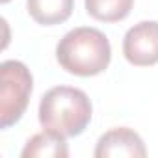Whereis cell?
Returning <instances> with one entry per match:
<instances>
[{
  "label": "cell",
  "mask_w": 158,
  "mask_h": 158,
  "mask_svg": "<svg viewBox=\"0 0 158 158\" xmlns=\"http://www.w3.org/2000/svg\"><path fill=\"white\" fill-rule=\"evenodd\" d=\"M56 60L71 74L76 76H95L102 73L112 60V47L108 37L89 26H80L67 32L58 47Z\"/></svg>",
  "instance_id": "6da1fadb"
},
{
  "label": "cell",
  "mask_w": 158,
  "mask_h": 158,
  "mask_svg": "<svg viewBox=\"0 0 158 158\" xmlns=\"http://www.w3.org/2000/svg\"><path fill=\"white\" fill-rule=\"evenodd\" d=\"M91 101L82 89L56 86L41 97L39 123L45 130L73 138L86 130L91 121Z\"/></svg>",
  "instance_id": "7a4b0ae2"
},
{
  "label": "cell",
  "mask_w": 158,
  "mask_h": 158,
  "mask_svg": "<svg viewBox=\"0 0 158 158\" xmlns=\"http://www.w3.org/2000/svg\"><path fill=\"white\" fill-rule=\"evenodd\" d=\"M0 127L8 128L23 117L34 89V80L28 67L17 60H6L0 65Z\"/></svg>",
  "instance_id": "3957f363"
},
{
  "label": "cell",
  "mask_w": 158,
  "mask_h": 158,
  "mask_svg": "<svg viewBox=\"0 0 158 158\" xmlns=\"http://www.w3.org/2000/svg\"><path fill=\"white\" fill-rule=\"evenodd\" d=\"M123 54L138 67L158 63V23L141 21L134 24L123 39Z\"/></svg>",
  "instance_id": "277c9868"
},
{
  "label": "cell",
  "mask_w": 158,
  "mask_h": 158,
  "mask_svg": "<svg viewBox=\"0 0 158 158\" xmlns=\"http://www.w3.org/2000/svg\"><path fill=\"white\" fill-rule=\"evenodd\" d=\"M147 154L145 143L139 138L138 132L119 127L112 128L106 134H102L97 141L95 147V156L97 158H112V156H134V158H143Z\"/></svg>",
  "instance_id": "5b68a950"
},
{
  "label": "cell",
  "mask_w": 158,
  "mask_h": 158,
  "mask_svg": "<svg viewBox=\"0 0 158 158\" xmlns=\"http://www.w3.org/2000/svg\"><path fill=\"white\" fill-rule=\"evenodd\" d=\"M21 156L23 158H67L69 147L65 136L52 130H43L26 141Z\"/></svg>",
  "instance_id": "8992f818"
},
{
  "label": "cell",
  "mask_w": 158,
  "mask_h": 158,
  "mask_svg": "<svg viewBox=\"0 0 158 158\" xmlns=\"http://www.w3.org/2000/svg\"><path fill=\"white\" fill-rule=\"evenodd\" d=\"M26 8L35 23L54 26L71 17L74 0H26Z\"/></svg>",
  "instance_id": "52a82bcc"
},
{
  "label": "cell",
  "mask_w": 158,
  "mask_h": 158,
  "mask_svg": "<svg viewBox=\"0 0 158 158\" xmlns=\"http://www.w3.org/2000/svg\"><path fill=\"white\" fill-rule=\"evenodd\" d=\"M134 6V0H86V11L102 23L123 21Z\"/></svg>",
  "instance_id": "ba28073f"
},
{
  "label": "cell",
  "mask_w": 158,
  "mask_h": 158,
  "mask_svg": "<svg viewBox=\"0 0 158 158\" xmlns=\"http://www.w3.org/2000/svg\"><path fill=\"white\" fill-rule=\"evenodd\" d=\"M2 2H10V0H2Z\"/></svg>",
  "instance_id": "9c48e42d"
}]
</instances>
